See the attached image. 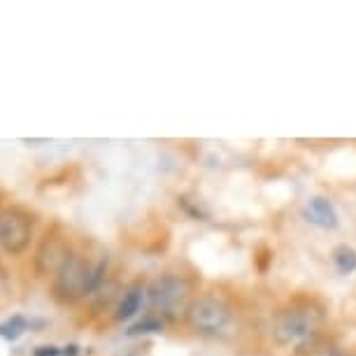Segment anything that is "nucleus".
I'll return each mask as SVG.
<instances>
[{
    "instance_id": "8",
    "label": "nucleus",
    "mask_w": 356,
    "mask_h": 356,
    "mask_svg": "<svg viewBox=\"0 0 356 356\" xmlns=\"http://www.w3.org/2000/svg\"><path fill=\"white\" fill-rule=\"evenodd\" d=\"M143 298H145V289L140 284L129 286L119 298L117 307H114V319L117 321H129L131 317H136L143 307Z\"/></svg>"
},
{
    "instance_id": "4",
    "label": "nucleus",
    "mask_w": 356,
    "mask_h": 356,
    "mask_svg": "<svg viewBox=\"0 0 356 356\" xmlns=\"http://www.w3.org/2000/svg\"><path fill=\"white\" fill-rule=\"evenodd\" d=\"M89 275H91V261L84 259L82 254H72V257L65 261V266L56 273V277H54V284H51L54 298L63 305L77 303L79 298H86Z\"/></svg>"
},
{
    "instance_id": "6",
    "label": "nucleus",
    "mask_w": 356,
    "mask_h": 356,
    "mask_svg": "<svg viewBox=\"0 0 356 356\" xmlns=\"http://www.w3.org/2000/svg\"><path fill=\"white\" fill-rule=\"evenodd\" d=\"M72 257L70 245L63 235L47 233L35 252V273L40 277H56V273L65 266V261Z\"/></svg>"
},
{
    "instance_id": "9",
    "label": "nucleus",
    "mask_w": 356,
    "mask_h": 356,
    "mask_svg": "<svg viewBox=\"0 0 356 356\" xmlns=\"http://www.w3.org/2000/svg\"><path fill=\"white\" fill-rule=\"evenodd\" d=\"M333 264L342 275H349L356 270V250L349 245H338L333 250Z\"/></svg>"
},
{
    "instance_id": "3",
    "label": "nucleus",
    "mask_w": 356,
    "mask_h": 356,
    "mask_svg": "<svg viewBox=\"0 0 356 356\" xmlns=\"http://www.w3.org/2000/svg\"><path fill=\"white\" fill-rule=\"evenodd\" d=\"M186 326L200 338H226L235 328V310L221 296L203 293L196 296L186 312Z\"/></svg>"
},
{
    "instance_id": "10",
    "label": "nucleus",
    "mask_w": 356,
    "mask_h": 356,
    "mask_svg": "<svg viewBox=\"0 0 356 356\" xmlns=\"http://www.w3.org/2000/svg\"><path fill=\"white\" fill-rule=\"evenodd\" d=\"M29 321H26L24 317H10L8 321H3L0 324V338H5V340H19L22 335L29 331Z\"/></svg>"
},
{
    "instance_id": "5",
    "label": "nucleus",
    "mask_w": 356,
    "mask_h": 356,
    "mask_svg": "<svg viewBox=\"0 0 356 356\" xmlns=\"http://www.w3.org/2000/svg\"><path fill=\"white\" fill-rule=\"evenodd\" d=\"M33 238V219L19 207L0 210V247L17 257L29 250Z\"/></svg>"
},
{
    "instance_id": "12",
    "label": "nucleus",
    "mask_w": 356,
    "mask_h": 356,
    "mask_svg": "<svg viewBox=\"0 0 356 356\" xmlns=\"http://www.w3.org/2000/svg\"><path fill=\"white\" fill-rule=\"evenodd\" d=\"M61 354L63 352L56 345H42V347H38L35 352H33V356H61Z\"/></svg>"
},
{
    "instance_id": "7",
    "label": "nucleus",
    "mask_w": 356,
    "mask_h": 356,
    "mask_svg": "<svg viewBox=\"0 0 356 356\" xmlns=\"http://www.w3.org/2000/svg\"><path fill=\"white\" fill-rule=\"evenodd\" d=\"M305 217L310 224L319 228H335L338 226V212H335L333 203L324 196H314L307 200L305 205Z\"/></svg>"
},
{
    "instance_id": "14",
    "label": "nucleus",
    "mask_w": 356,
    "mask_h": 356,
    "mask_svg": "<svg viewBox=\"0 0 356 356\" xmlns=\"http://www.w3.org/2000/svg\"><path fill=\"white\" fill-rule=\"evenodd\" d=\"M24 143H26V145H33V147H35V145H42V143H47V140H24Z\"/></svg>"
},
{
    "instance_id": "1",
    "label": "nucleus",
    "mask_w": 356,
    "mask_h": 356,
    "mask_svg": "<svg viewBox=\"0 0 356 356\" xmlns=\"http://www.w3.org/2000/svg\"><path fill=\"white\" fill-rule=\"evenodd\" d=\"M324 307L314 300H296L277 310L273 319V338L284 349H307L312 347L324 331Z\"/></svg>"
},
{
    "instance_id": "11",
    "label": "nucleus",
    "mask_w": 356,
    "mask_h": 356,
    "mask_svg": "<svg viewBox=\"0 0 356 356\" xmlns=\"http://www.w3.org/2000/svg\"><path fill=\"white\" fill-rule=\"evenodd\" d=\"M165 326V321H161L159 317H154V314H149V317H145L143 321H138V324H133L129 331L131 338H136V335H147V333H161Z\"/></svg>"
},
{
    "instance_id": "13",
    "label": "nucleus",
    "mask_w": 356,
    "mask_h": 356,
    "mask_svg": "<svg viewBox=\"0 0 356 356\" xmlns=\"http://www.w3.org/2000/svg\"><path fill=\"white\" fill-rule=\"evenodd\" d=\"M65 356H77V345H68L65 347V352H63Z\"/></svg>"
},
{
    "instance_id": "2",
    "label": "nucleus",
    "mask_w": 356,
    "mask_h": 356,
    "mask_svg": "<svg viewBox=\"0 0 356 356\" xmlns=\"http://www.w3.org/2000/svg\"><path fill=\"white\" fill-rule=\"evenodd\" d=\"M147 298L154 310V317L161 321H179L186 319V312L193 303V286L182 275H159L147 286Z\"/></svg>"
}]
</instances>
